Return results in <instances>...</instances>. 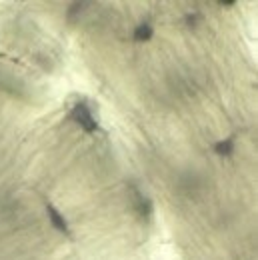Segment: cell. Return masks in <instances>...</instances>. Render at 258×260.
I'll return each instance as SVG.
<instances>
[{
  "mask_svg": "<svg viewBox=\"0 0 258 260\" xmlns=\"http://www.w3.org/2000/svg\"><path fill=\"white\" fill-rule=\"evenodd\" d=\"M152 38V26L148 22H142L134 28V40L136 42H144V40H150Z\"/></svg>",
  "mask_w": 258,
  "mask_h": 260,
  "instance_id": "4",
  "label": "cell"
},
{
  "mask_svg": "<svg viewBox=\"0 0 258 260\" xmlns=\"http://www.w3.org/2000/svg\"><path fill=\"white\" fill-rule=\"evenodd\" d=\"M0 56H2V54H0Z\"/></svg>",
  "mask_w": 258,
  "mask_h": 260,
  "instance_id": "8",
  "label": "cell"
},
{
  "mask_svg": "<svg viewBox=\"0 0 258 260\" xmlns=\"http://www.w3.org/2000/svg\"><path fill=\"white\" fill-rule=\"evenodd\" d=\"M214 150H216L218 154H224V156L232 154V152H234V138H232V136H228L226 140L216 142V144H214Z\"/></svg>",
  "mask_w": 258,
  "mask_h": 260,
  "instance_id": "5",
  "label": "cell"
},
{
  "mask_svg": "<svg viewBox=\"0 0 258 260\" xmlns=\"http://www.w3.org/2000/svg\"><path fill=\"white\" fill-rule=\"evenodd\" d=\"M70 118H72L82 130H86V132H96L98 130L96 118H94L92 110H90L84 102H76V104H74V108H72V112H70Z\"/></svg>",
  "mask_w": 258,
  "mask_h": 260,
  "instance_id": "1",
  "label": "cell"
},
{
  "mask_svg": "<svg viewBox=\"0 0 258 260\" xmlns=\"http://www.w3.org/2000/svg\"><path fill=\"white\" fill-rule=\"evenodd\" d=\"M132 192H134V208H136V214H138L140 218L148 220L150 214H152V202L142 194L138 188H132Z\"/></svg>",
  "mask_w": 258,
  "mask_h": 260,
  "instance_id": "2",
  "label": "cell"
},
{
  "mask_svg": "<svg viewBox=\"0 0 258 260\" xmlns=\"http://www.w3.org/2000/svg\"><path fill=\"white\" fill-rule=\"evenodd\" d=\"M186 20H188V24H190V26H192L194 22H196V20H198V14H190V16H188V18H186Z\"/></svg>",
  "mask_w": 258,
  "mask_h": 260,
  "instance_id": "6",
  "label": "cell"
},
{
  "mask_svg": "<svg viewBox=\"0 0 258 260\" xmlns=\"http://www.w3.org/2000/svg\"><path fill=\"white\" fill-rule=\"evenodd\" d=\"M218 4H220V6H234V0H220V2H218Z\"/></svg>",
  "mask_w": 258,
  "mask_h": 260,
  "instance_id": "7",
  "label": "cell"
},
{
  "mask_svg": "<svg viewBox=\"0 0 258 260\" xmlns=\"http://www.w3.org/2000/svg\"><path fill=\"white\" fill-rule=\"evenodd\" d=\"M46 214H48V218H50V222H52V226L56 228L58 232H62V234H68L70 232V226H68V222H66V218L52 206V204H46Z\"/></svg>",
  "mask_w": 258,
  "mask_h": 260,
  "instance_id": "3",
  "label": "cell"
}]
</instances>
